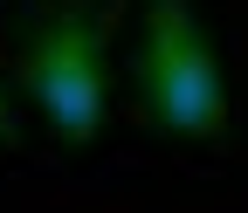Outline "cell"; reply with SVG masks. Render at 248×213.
Returning a JSON list of instances; mask_svg holds the SVG:
<instances>
[{
  "label": "cell",
  "mask_w": 248,
  "mask_h": 213,
  "mask_svg": "<svg viewBox=\"0 0 248 213\" xmlns=\"http://www.w3.org/2000/svg\"><path fill=\"white\" fill-rule=\"evenodd\" d=\"M14 69L42 124L62 144H90L104 131V97H110V7L42 0L14 28Z\"/></svg>",
  "instance_id": "1"
},
{
  "label": "cell",
  "mask_w": 248,
  "mask_h": 213,
  "mask_svg": "<svg viewBox=\"0 0 248 213\" xmlns=\"http://www.w3.org/2000/svg\"><path fill=\"white\" fill-rule=\"evenodd\" d=\"M131 89L166 138L228 131V76L193 0H145L138 42H131Z\"/></svg>",
  "instance_id": "2"
},
{
  "label": "cell",
  "mask_w": 248,
  "mask_h": 213,
  "mask_svg": "<svg viewBox=\"0 0 248 213\" xmlns=\"http://www.w3.org/2000/svg\"><path fill=\"white\" fill-rule=\"evenodd\" d=\"M14 138V110H7V89H0V144Z\"/></svg>",
  "instance_id": "3"
}]
</instances>
